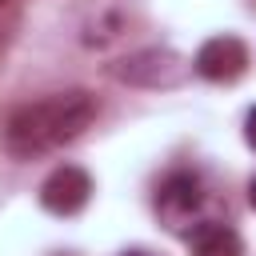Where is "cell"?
Masks as SVG:
<instances>
[{
  "label": "cell",
  "mask_w": 256,
  "mask_h": 256,
  "mask_svg": "<svg viewBox=\"0 0 256 256\" xmlns=\"http://www.w3.org/2000/svg\"><path fill=\"white\" fill-rule=\"evenodd\" d=\"M0 4H8V0H0Z\"/></svg>",
  "instance_id": "cell-10"
},
{
  "label": "cell",
  "mask_w": 256,
  "mask_h": 256,
  "mask_svg": "<svg viewBox=\"0 0 256 256\" xmlns=\"http://www.w3.org/2000/svg\"><path fill=\"white\" fill-rule=\"evenodd\" d=\"M92 120H96V96L92 92H84V88L56 92V96L20 104L4 124V144L16 160H36L44 152L72 144Z\"/></svg>",
  "instance_id": "cell-1"
},
{
  "label": "cell",
  "mask_w": 256,
  "mask_h": 256,
  "mask_svg": "<svg viewBox=\"0 0 256 256\" xmlns=\"http://www.w3.org/2000/svg\"><path fill=\"white\" fill-rule=\"evenodd\" d=\"M244 140L256 148V108H252V112H248V120H244Z\"/></svg>",
  "instance_id": "cell-7"
},
{
  "label": "cell",
  "mask_w": 256,
  "mask_h": 256,
  "mask_svg": "<svg viewBox=\"0 0 256 256\" xmlns=\"http://www.w3.org/2000/svg\"><path fill=\"white\" fill-rule=\"evenodd\" d=\"M120 256H152V252H120Z\"/></svg>",
  "instance_id": "cell-9"
},
{
  "label": "cell",
  "mask_w": 256,
  "mask_h": 256,
  "mask_svg": "<svg viewBox=\"0 0 256 256\" xmlns=\"http://www.w3.org/2000/svg\"><path fill=\"white\" fill-rule=\"evenodd\" d=\"M188 64L172 52V48H140L124 60H116L112 76L124 84H140V88H176L184 80Z\"/></svg>",
  "instance_id": "cell-3"
},
{
  "label": "cell",
  "mask_w": 256,
  "mask_h": 256,
  "mask_svg": "<svg viewBox=\"0 0 256 256\" xmlns=\"http://www.w3.org/2000/svg\"><path fill=\"white\" fill-rule=\"evenodd\" d=\"M204 208V184L196 172H168L156 188V212L172 232H192L200 224Z\"/></svg>",
  "instance_id": "cell-2"
},
{
  "label": "cell",
  "mask_w": 256,
  "mask_h": 256,
  "mask_svg": "<svg viewBox=\"0 0 256 256\" xmlns=\"http://www.w3.org/2000/svg\"><path fill=\"white\" fill-rule=\"evenodd\" d=\"M248 204H252V208H256V176H252V180H248Z\"/></svg>",
  "instance_id": "cell-8"
},
{
  "label": "cell",
  "mask_w": 256,
  "mask_h": 256,
  "mask_svg": "<svg viewBox=\"0 0 256 256\" xmlns=\"http://www.w3.org/2000/svg\"><path fill=\"white\" fill-rule=\"evenodd\" d=\"M188 252L192 256H244V240L224 220H200L188 232Z\"/></svg>",
  "instance_id": "cell-6"
},
{
  "label": "cell",
  "mask_w": 256,
  "mask_h": 256,
  "mask_svg": "<svg viewBox=\"0 0 256 256\" xmlns=\"http://www.w3.org/2000/svg\"><path fill=\"white\" fill-rule=\"evenodd\" d=\"M192 68H196L204 80L228 84V80H236V76L248 68V48H244L240 36H212V40L200 44Z\"/></svg>",
  "instance_id": "cell-5"
},
{
  "label": "cell",
  "mask_w": 256,
  "mask_h": 256,
  "mask_svg": "<svg viewBox=\"0 0 256 256\" xmlns=\"http://www.w3.org/2000/svg\"><path fill=\"white\" fill-rule=\"evenodd\" d=\"M92 200V176L76 164H60L44 176L40 184V204L52 216H76L84 204Z\"/></svg>",
  "instance_id": "cell-4"
}]
</instances>
